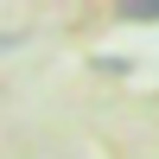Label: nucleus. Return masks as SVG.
I'll return each mask as SVG.
<instances>
[{"label":"nucleus","instance_id":"obj_1","mask_svg":"<svg viewBox=\"0 0 159 159\" xmlns=\"http://www.w3.org/2000/svg\"><path fill=\"white\" fill-rule=\"evenodd\" d=\"M127 19H159V0H121Z\"/></svg>","mask_w":159,"mask_h":159}]
</instances>
